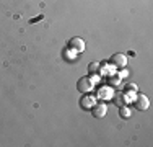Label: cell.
<instances>
[{"label":"cell","mask_w":153,"mask_h":147,"mask_svg":"<svg viewBox=\"0 0 153 147\" xmlns=\"http://www.w3.org/2000/svg\"><path fill=\"white\" fill-rule=\"evenodd\" d=\"M68 51H72L74 54H82L83 51H85V41H83L82 38H78V36H75V38H72L70 41L67 44Z\"/></svg>","instance_id":"6da1fadb"},{"label":"cell","mask_w":153,"mask_h":147,"mask_svg":"<svg viewBox=\"0 0 153 147\" xmlns=\"http://www.w3.org/2000/svg\"><path fill=\"white\" fill-rule=\"evenodd\" d=\"M93 80L90 79V77H82V79L78 80V83H76V88H78V92H82V93H90V92L93 90Z\"/></svg>","instance_id":"7a4b0ae2"},{"label":"cell","mask_w":153,"mask_h":147,"mask_svg":"<svg viewBox=\"0 0 153 147\" xmlns=\"http://www.w3.org/2000/svg\"><path fill=\"white\" fill-rule=\"evenodd\" d=\"M111 64H112V65H116V67L124 69V67L127 65V56H126V54H122V52H116V54H112V57H111Z\"/></svg>","instance_id":"3957f363"},{"label":"cell","mask_w":153,"mask_h":147,"mask_svg":"<svg viewBox=\"0 0 153 147\" xmlns=\"http://www.w3.org/2000/svg\"><path fill=\"white\" fill-rule=\"evenodd\" d=\"M91 113H93L94 118H104L106 113H108V106L104 105V103H94Z\"/></svg>","instance_id":"277c9868"},{"label":"cell","mask_w":153,"mask_h":147,"mask_svg":"<svg viewBox=\"0 0 153 147\" xmlns=\"http://www.w3.org/2000/svg\"><path fill=\"white\" fill-rule=\"evenodd\" d=\"M134 105H135V108H137V110L143 111V110H147L148 106H150V101H148V98L145 97V95H138L137 100L134 101Z\"/></svg>","instance_id":"5b68a950"},{"label":"cell","mask_w":153,"mask_h":147,"mask_svg":"<svg viewBox=\"0 0 153 147\" xmlns=\"http://www.w3.org/2000/svg\"><path fill=\"white\" fill-rule=\"evenodd\" d=\"M94 103H96L94 97L85 93V97H83V100H82V106H83V108H91V105H94Z\"/></svg>","instance_id":"8992f818"},{"label":"cell","mask_w":153,"mask_h":147,"mask_svg":"<svg viewBox=\"0 0 153 147\" xmlns=\"http://www.w3.org/2000/svg\"><path fill=\"white\" fill-rule=\"evenodd\" d=\"M119 113H121V116L124 119H127V118H130V110L127 108V106H121V110H119Z\"/></svg>","instance_id":"52a82bcc"},{"label":"cell","mask_w":153,"mask_h":147,"mask_svg":"<svg viewBox=\"0 0 153 147\" xmlns=\"http://www.w3.org/2000/svg\"><path fill=\"white\" fill-rule=\"evenodd\" d=\"M109 83H111V85H119V83H121V77H119V75H112L111 79H109Z\"/></svg>","instance_id":"ba28073f"},{"label":"cell","mask_w":153,"mask_h":147,"mask_svg":"<svg viewBox=\"0 0 153 147\" xmlns=\"http://www.w3.org/2000/svg\"><path fill=\"white\" fill-rule=\"evenodd\" d=\"M98 69H100V64H98V62H91V64L88 65V70L90 72H96Z\"/></svg>","instance_id":"9c48e42d"}]
</instances>
